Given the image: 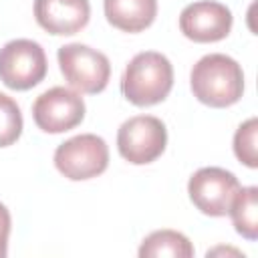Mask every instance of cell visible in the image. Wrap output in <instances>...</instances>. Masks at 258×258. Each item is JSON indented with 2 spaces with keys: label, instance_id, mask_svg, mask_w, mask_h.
<instances>
[{
  "label": "cell",
  "instance_id": "1",
  "mask_svg": "<svg viewBox=\"0 0 258 258\" xmlns=\"http://www.w3.org/2000/svg\"><path fill=\"white\" fill-rule=\"evenodd\" d=\"M189 87L200 103L214 109H224L240 101L244 93V73L238 60L232 56L212 52L194 64Z\"/></svg>",
  "mask_w": 258,
  "mask_h": 258
},
{
  "label": "cell",
  "instance_id": "2",
  "mask_svg": "<svg viewBox=\"0 0 258 258\" xmlns=\"http://www.w3.org/2000/svg\"><path fill=\"white\" fill-rule=\"evenodd\" d=\"M173 87V67L169 58L155 50L137 52L121 77L123 97L137 105L149 107L161 103Z\"/></svg>",
  "mask_w": 258,
  "mask_h": 258
},
{
  "label": "cell",
  "instance_id": "3",
  "mask_svg": "<svg viewBox=\"0 0 258 258\" xmlns=\"http://www.w3.org/2000/svg\"><path fill=\"white\" fill-rule=\"evenodd\" d=\"M56 58L64 81L77 93L97 95L105 91L111 77V62L101 50L81 42H71L58 48Z\"/></svg>",
  "mask_w": 258,
  "mask_h": 258
},
{
  "label": "cell",
  "instance_id": "4",
  "mask_svg": "<svg viewBox=\"0 0 258 258\" xmlns=\"http://www.w3.org/2000/svg\"><path fill=\"white\" fill-rule=\"evenodd\" d=\"M109 165V147L95 133H81L54 151V167L73 181H83L101 175Z\"/></svg>",
  "mask_w": 258,
  "mask_h": 258
},
{
  "label": "cell",
  "instance_id": "5",
  "mask_svg": "<svg viewBox=\"0 0 258 258\" xmlns=\"http://www.w3.org/2000/svg\"><path fill=\"white\" fill-rule=\"evenodd\" d=\"M44 48L30 38H16L0 48V81L12 91H28L46 77Z\"/></svg>",
  "mask_w": 258,
  "mask_h": 258
},
{
  "label": "cell",
  "instance_id": "6",
  "mask_svg": "<svg viewBox=\"0 0 258 258\" xmlns=\"http://www.w3.org/2000/svg\"><path fill=\"white\" fill-rule=\"evenodd\" d=\"M165 123L153 115H135L123 121L117 131L119 155L133 165H145L155 161L165 151Z\"/></svg>",
  "mask_w": 258,
  "mask_h": 258
},
{
  "label": "cell",
  "instance_id": "7",
  "mask_svg": "<svg viewBox=\"0 0 258 258\" xmlns=\"http://www.w3.org/2000/svg\"><path fill=\"white\" fill-rule=\"evenodd\" d=\"M240 189L238 177L224 167H202L187 181L191 204L206 216H226L230 204Z\"/></svg>",
  "mask_w": 258,
  "mask_h": 258
},
{
  "label": "cell",
  "instance_id": "8",
  "mask_svg": "<svg viewBox=\"0 0 258 258\" xmlns=\"http://www.w3.org/2000/svg\"><path fill=\"white\" fill-rule=\"evenodd\" d=\"M32 119L44 133L71 131L85 119V101L73 89L52 87L32 103Z\"/></svg>",
  "mask_w": 258,
  "mask_h": 258
},
{
  "label": "cell",
  "instance_id": "9",
  "mask_svg": "<svg viewBox=\"0 0 258 258\" xmlns=\"http://www.w3.org/2000/svg\"><path fill=\"white\" fill-rule=\"evenodd\" d=\"M234 16L230 8L214 0H198L187 4L179 14V30L194 42H218L232 30Z\"/></svg>",
  "mask_w": 258,
  "mask_h": 258
},
{
  "label": "cell",
  "instance_id": "10",
  "mask_svg": "<svg viewBox=\"0 0 258 258\" xmlns=\"http://www.w3.org/2000/svg\"><path fill=\"white\" fill-rule=\"evenodd\" d=\"M34 18L54 36L81 32L91 18L89 0H34Z\"/></svg>",
  "mask_w": 258,
  "mask_h": 258
},
{
  "label": "cell",
  "instance_id": "11",
  "mask_svg": "<svg viewBox=\"0 0 258 258\" xmlns=\"http://www.w3.org/2000/svg\"><path fill=\"white\" fill-rule=\"evenodd\" d=\"M105 18L123 32H141L157 16V0H103Z\"/></svg>",
  "mask_w": 258,
  "mask_h": 258
},
{
  "label": "cell",
  "instance_id": "12",
  "mask_svg": "<svg viewBox=\"0 0 258 258\" xmlns=\"http://www.w3.org/2000/svg\"><path fill=\"white\" fill-rule=\"evenodd\" d=\"M232 224L236 232L246 238V240H256L258 238V187L248 185L236 191L230 210H228Z\"/></svg>",
  "mask_w": 258,
  "mask_h": 258
},
{
  "label": "cell",
  "instance_id": "13",
  "mask_svg": "<svg viewBox=\"0 0 258 258\" xmlns=\"http://www.w3.org/2000/svg\"><path fill=\"white\" fill-rule=\"evenodd\" d=\"M141 258H159V256H173V258H191L194 246L189 238L177 230H155L143 238L139 246Z\"/></svg>",
  "mask_w": 258,
  "mask_h": 258
},
{
  "label": "cell",
  "instance_id": "14",
  "mask_svg": "<svg viewBox=\"0 0 258 258\" xmlns=\"http://www.w3.org/2000/svg\"><path fill=\"white\" fill-rule=\"evenodd\" d=\"M256 133H258V121L256 117H250L244 121L236 133H234V155L240 163L254 169L258 167V153H256Z\"/></svg>",
  "mask_w": 258,
  "mask_h": 258
},
{
  "label": "cell",
  "instance_id": "15",
  "mask_svg": "<svg viewBox=\"0 0 258 258\" xmlns=\"http://www.w3.org/2000/svg\"><path fill=\"white\" fill-rule=\"evenodd\" d=\"M22 113L16 101L0 93V147L16 143V139L22 133Z\"/></svg>",
  "mask_w": 258,
  "mask_h": 258
},
{
  "label": "cell",
  "instance_id": "16",
  "mask_svg": "<svg viewBox=\"0 0 258 258\" xmlns=\"http://www.w3.org/2000/svg\"><path fill=\"white\" fill-rule=\"evenodd\" d=\"M10 228H12V218L8 208L0 202V258H4L8 254V236H10Z\"/></svg>",
  "mask_w": 258,
  "mask_h": 258
}]
</instances>
